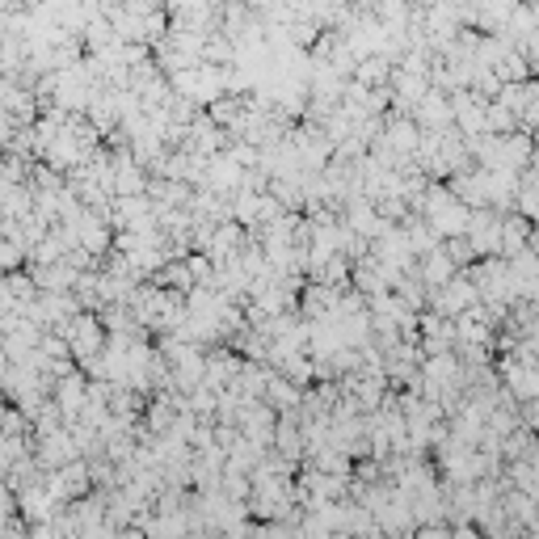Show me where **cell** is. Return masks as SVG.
Wrapping results in <instances>:
<instances>
[{
    "label": "cell",
    "mask_w": 539,
    "mask_h": 539,
    "mask_svg": "<svg viewBox=\"0 0 539 539\" xmlns=\"http://www.w3.org/2000/svg\"><path fill=\"white\" fill-rule=\"evenodd\" d=\"M476 304H481V295H476V287H472L468 274H455L447 287H438V291L426 295V312L443 316V321H455V316L472 312Z\"/></svg>",
    "instance_id": "6da1fadb"
},
{
    "label": "cell",
    "mask_w": 539,
    "mask_h": 539,
    "mask_svg": "<svg viewBox=\"0 0 539 539\" xmlns=\"http://www.w3.org/2000/svg\"><path fill=\"white\" fill-rule=\"evenodd\" d=\"M497 379H502V392L514 405L539 401V363H518L514 354H506L497 358Z\"/></svg>",
    "instance_id": "7a4b0ae2"
},
{
    "label": "cell",
    "mask_w": 539,
    "mask_h": 539,
    "mask_svg": "<svg viewBox=\"0 0 539 539\" xmlns=\"http://www.w3.org/2000/svg\"><path fill=\"white\" fill-rule=\"evenodd\" d=\"M47 493H51L55 506H72V502H81V497H89L93 493L89 464L85 459H76V464H68V468L47 472Z\"/></svg>",
    "instance_id": "3957f363"
},
{
    "label": "cell",
    "mask_w": 539,
    "mask_h": 539,
    "mask_svg": "<svg viewBox=\"0 0 539 539\" xmlns=\"http://www.w3.org/2000/svg\"><path fill=\"white\" fill-rule=\"evenodd\" d=\"M451 97V123L464 139H476V135H489L485 131V97H476L472 89H459V93H447Z\"/></svg>",
    "instance_id": "277c9868"
},
{
    "label": "cell",
    "mask_w": 539,
    "mask_h": 539,
    "mask_svg": "<svg viewBox=\"0 0 539 539\" xmlns=\"http://www.w3.org/2000/svg\"><path fill=\"white\" fill-rule=\"evenodd\" d=\"M85 396H89V375H85V371H72V375H64V379H55L51 401H55L59 413H64V426H76V422H81Z\"/></svg>",
    "instance_id": "5b68a950"
},
{
    "label": "cell",
    "mask_w": 539,
    "mask_h": 539,
    "mask_svg": "<svg viewBox=\"0 0 539 539\" xmlns=\"http://www.w3.org/2000/svg\"><path fill=\"white\" fill-rule=\"evenodd\" d=\"M274 426H278V413L266 405V401H249L241 422H236V430H241V438H249L253 447L270 451L274 447Z\"/></svg>",
    "instance_id": "8992f818"
},
{
    "label": "cell",
    "mask_w": 539,
    "mask_h": 539,
    "mask_svg": "<svg viewBox=\"0 0 539 539\" xmlns=\"http://www.w3.org/2000/svg\"><path fill=\"white\" fill-rule=\"evenodd\" d=\"M468 241L476 249V257H497V249H502V215H497L493 207L485 211H472L468 219Z\"/></svg>",
    "instance_id": "52a82bcc"
},
{
    "label": "cell",
    "mask_w": 539,
    "mask_h": 539,
    "mask_svg": "<svg viewBox=\"0 0 539 539\" xmlns=\"http://www.w3.org/2000/svg\"><path fill=\"white\" fill-rule=\"evenodd\" d=\"M241 367H245V358L236 354V350L211 346V350H207V379H203V388H211L215 396L228 392V388L236 384V375H241Z\"/></svg>",
    "instance_id": "ba28073f"
},
{
    "label": "cell",
    "mask_w": 539,
    "mask_h": 539,
    "mask_svg": "<svg viewBox=\"0 0 539 539\" xmlns=\"http://www.w3.org/2000/svg\"><path fill=\"white\" fill-rule=\"evenodd\" d=\"M245 173H249V169L236 165L228 152H219V156H211V161H207V190H211V194L232 198L236 190L245 186Z\"/></svg>",
    "instance_id": "9c48e42d"
},
{
    "label": "cell",
    "mask_w": 539,
    "mask_h": 539,
    "mask_svg": "<svg viewBox=\"0 0 539 539\" xmlns=\"http://www.w3.org/2000/svg\"><path fill=\"white\" fill-rule=\"evenodd\" d=\"M413 123L422 127V131H447V127H455V123H451V97L438 93V89H430L422 102L413 106Z\"/></svg>",
    "instance_id": "30bf717a"
},
{
    "label": "cell",
    "mask_w": 539,
    "mask_h": 539,
    "mask_svg": "<svg viewBox=\"0 0 539 539\" xmlns=\"http://www.w3.org/2000/svg\"><path fill=\"white\" fill-rule=\"evenodd\" d=\"M455 274H459V270H455V262L447 257V249H443V245H438L434 253H426V257H417V278H422V287H426V291L447 287Z\"/></svg>",
    "instance_id": "8fae6325"
},
{
    "label": "cell",
    "mask_w": 539,
    "mask_h": 539,
    "mask_svg": "<svg viewBox=\"0 0 539 539\" xmlns=\"http://www.w3.org/2000/svg\"><path fill=\"white\" fill-rule=\"evenodd\" d=\"M531 228H535V224H531V219H523L518 211L502 215V249H497V257H506V262H510V257L523 253L527 241H531Z\"/></svg>",
    "instance_id": "7c38bea8"
},
{
    "label": "cell",
    "mask_w": 539,
    "mask_h": 539,
    "mask_svg": "<svg viewBox=\"0 0 539 539\" xmlns=\"http://www.w3.org/2000/svg\"><path fill=\"white\" fill-rule=\"evenodd\" d=\"M262 401L274 409V413H295L299 405H304V388H295L291 379H283V375H274L270 379V388H266V396Z\"/></svg>",
    "instance_id": "4fadbf2b"
},
{
    "label": "cell",
    "mask_w": 539,
    "mask_h": 539,
    "mask_svg": "<svg viewBox=\"0 0 539 539\" xmlns=\"http://www.w3.org/2000/svg\"><path fill=\"white\" fill-rule=\"evenodd\" d=\"M350 81L363 85V89H384L392 81V64H388L384 55H367V59H358V64H354Z\"/></svg>",
    "instance_id": "5bb4252c"
},
{
    "label": "cell",
    "mask_w": 539,
    "mask_h": 539,
    "mask_svg": "<svg viewBox=\"0 0 539 539\" xmlns=\"http://www.w3.org/2000/svg\"><path fill=\"white\" fill-rule=\"evenodd\" d=\"M493 76H497L502 85H523V81H531V64H527V55L518 51V47H510L502 64L493 68Z\"/></svg>",
    "instance_id": "9a60e30c"
},
{
    "label": "cell",
    "mask_w": 539,
    "mask_h": 539,
    "mask_svg": "<svg viewBox=\"0 0 539 539\" xmlns=\"http://www.w3.org/2000/svg\"><path fill=\"white\" fill-rule=\"evenodd\" d=\"M485 131H489V135H514V131H518V114L506 110L502 102H489V106H485Z\"/></svg>",
    "instance_id": "2e32d148"
},
{
    "label": "cell",
    "mask_w": 539,
    "mask_h": 539,
    "mask_svg": "<svg viewBox=\"0 0 539 539\" xmlns=\"http://www.w3.org/2000/svg\"><path fill=\"white\" fill-rule=\"evenodd\" d=\"M443 249H447V257H451V262H455V270L459 274H464L472 262H481V257H476V249H472V241H468V236H447V241H443Z\"/></svg>",
    "instance_id": "e0dca14e"
},
{
    "label": "cell",
    "mask_w": 539,
    "mask_h": 539,
    "mask_svg": "<svg viewBox=\"0 0 539 539\" xmlns=\"http://www.w3.org/2000/svg\"><path fill=\"white\" fill-rule=\"evenodd\" d=\"M451 523H430V527H417L409 539H451Z\"/></svg>",
    "instance_id": "ac0fdd59"
},
{
    "label": "cell",
    "mask_w": 539,
    "mask_h": 539,
    "mask_svg": "<svg viewBox=\"0 0 539 539\" xmlns=\"http://www.w3.org/2000/svg\"><path fill=\"white\" fill-rule=\"evenodd\" d=\"M518 422H523L527 430H535V434H539V401H531V405H518Z\"/></svg>",
    "instance_id": "d6986e66"
},
{
    "label": "cell",
    "mask_w": 539,
    "mask_h": 539,
    "mask_svg": "<svg viewBox=\"0 0 539 539\" xmlns=\"http://www.w3.org/2000/svg\"><path fill=\"white\" fill-rule=\"evenodd\" d=\"M451 539H485V535L476 531L472 523H464V527H455V531H451Z\"/></svg>",
    "instance_id": "ffe728a7"
},
{
    "label": "cell",
    "mask_w": 539,
    "mask_h": 539,
    "mask_svg": "<svg viewBox=\"0 0 539 539\" xmlns=\"http://www.w3.org/2000/svg\"><path fill=\"white\" fill-rule=\"evenodd\" d=\"M118 539H148V535H144V527H123V531H118Z\"/></svg>",
    "instance_id": "44dd1931"
},
{
    "label": "cell",
    "mask_w": 539,
    "mask_h": 539,
    "mask_svg": "<svg viewBox=\"0 0 539 539\" xmlns=\"http://www.w3.org/2000/svg\"><path fill=\"white\" fill-rule=\"evenodd\" d=\"M527 249L539 257V228H531V241H527Z\"/></svg>",
    "instance_id": "7402d4cb"
},
{
    "label": "cell",
    "mask_w": 539,
    "mask_h": 539,
    "mask_svg": "<svg viewBox=\"0 0 539 539\" xmlns=\"http://www.w3.org/2000/svg\"><path fill=\"white\" fill-rule=\"evenodd\" d=\"M0 161H5V148H0Z\"/></svg>",
    "instance_id": "603a6c76"
}]
</instances>
